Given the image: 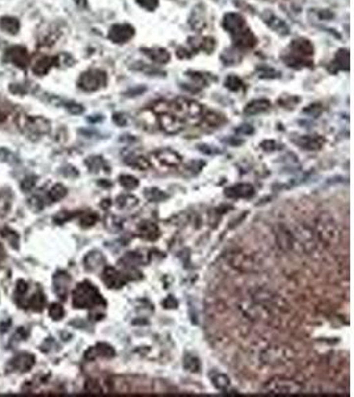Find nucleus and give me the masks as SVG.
Returning <instances> with one entry per match:
<instances>
[{
    "label": "nucleus",
    "instance_id": "nucleus-4",
    "mask_svg": "<svg viewBox=\"0 0 354 397\" xmlns=\"http://www.w3.org/2000/svg\"><path fill=\"white\" fill-rule=\"evenodd\" d=\"M106 82H108V76L105 71L100 69H89L81 74L77 85L85 92H96L100 88L106 85Z\"/></svg>",
    "mask_w": 354,
    "mask_h": 397
},
{
    "label": "nucleus",
    "instance_id": "nucleus-17",
    "mask_svg": "<svg viewBox=\"0 0 354 397\" xmlns=\"http://www.w3.org/2000/svg\"><path fill=\"white\" fill-rule=\"evenodd\" d=\"M293 142L296 143L299 147L309 150V151H317L324 146V138L318 135H303L295 139Z\"/></svg>",
    "mask_w": 354,
    "mask_h": 397
},
{
    "label": "nucleus",
    "instance_id": "nucleus-59",
    "mask_svg": "<svg viewBox=\"0 0 354 397\" xmlns=\"http://www.w3.org/2000/svg\"><path fill=\"white\" fill-rule=\"evenodd\" d=\"M9 90L15 94H24L25 92H27L24 86H20V85H18V84H14V85L9 86Z\"/></svg>",
    "mask_w": 354,
    "mask_h": 397
},
{
    "label": "nucleus",
    "instance_id": "nucleus-2",
    "mask_svg": "<svg viewBox=\"0 0 354 397\" xmlns=\"http://www.w3.org/2000/svg\"><path fill=\"white\" fill-rule=\"evenodd\" d=\"M316 236L325 245H336L340 241V231L329 214H321L316 220Z\"/></svg>",
    "mask_w": 354,
    "mask_h": 397
},
{
    "label": "nucleus",
    "instance_id": "nucleus-46",
    "mask_svg": "<svg viewBox=\"0 0 354 397\" xmlns=\"http://www.w3.org/2000/svg\"><path fill=\"white\" fill-rule=\"evenodd\" d=\"M64 314H65V311H64L63 306L60 304H52L50 306V315L54 321H60L64 317Z\"/></svg>",
    "mask_w": 354,
    "mask_h": 397
},
{
    "label": "nucleus",
    "instance_id": "nucleus-63",
    "mask_svg": "<svg viewBox=\"0 0 354 397\" xmlns=\"http://www.w3.org/2000/svg\"><path fill=\"white\" fill-rule=\"evenodd\" d=\"M99 184H101V186H106V187H112V183H105V182H100Z\"/></svg>",
    "mask_w": 354,
    "mask_h": 397
},
{
    "label": "nucleus",
    "instance_id": "nucleus-20",
    "mask_svg": "<svg viewBox=\"0 0 354 397\" xmlns=\"http://www.w3.org/2000/svg\"><path fill=\"white\" fill-rule=\"evenodd\" d=\"M349 50L348 49H340L337 52L336 57L333 60L330 65L328 67V70L330 71L332 74H336L338 70H349Z\"/></svg>",
    "mask_w": 354,
    "mask_h": 397
},
{
    "label": "nucleus",
    "instance_id": "nucleus-44",
    "mask_svg": "<svg viewBox=\"0 0 354 397\" xmlns=\"http://www.w3.org/2000/svg\"><path fill=\"white\" fill-rule=\"evenodd\" d=\"M222 60L226 65H233V64H238L240 61V57H238V53H235L231 49H227L222 54Z\"/></svg>",
    "mask_w": 354,
    "mask_h": 397
},
{
    "label": "nucleus",
    "instance_id": "nucleus-13",
    "mask_svg": "<svg viewBox=\"0 0 354 397\" xmlns=\"http://www.w3.org/2000/svg\"><path fill=\"white\" fill-rule=\"evenodd\" d=\"M224 195L229 199H251L255 195V188L251 184H235L232 187L226 188Z\"/></svg>",
    "mask_w": 354,
    "mask_h": 397
},
{
    "label": "nucleus",
    "instance_id": "nucleus-49",
    "mask_svg": "<svg viewBox=\"0 0 354 397\" xmlns=\"http://www.w3.org/2000/svg\"><path fill=\"white\" fill-rule=\"evenodd\" d=\"M36 186V176H27L22 180L20 183V188L24 192H29L33 189V187Z\"/></svg>",
    "mask_w": 354,
    "mask_h": 397
},
{
    "label": "nucleus",
    "instance_id": "nucleus-58",
    "mask_svg": "<svg viewBox=\"0 0 354 397\" xmlns=\"http://www.w3.org/2000/svg\"><path fill=\"white\" fill-rule=\"evenodd\" d=\"M261 148H264V151H274L276 148V143L275 140H264L261 143Z\"/></svg>",
    "mask_w": 354,
    "mask_h": 397
},
{
    "label": "nucleus",
    "instance_id": "nucleus-15",
    "mask_svg": "<svg viewBox=\"0 0 354 397\" xmlns=\"http://www.w3.org/2000/svg\"><path fill=\"white\" fill-rule=\"evenodd\" d=\"M232 41L235 47H238L240 49H251L257 44V39H256V36L252 33L250 28H246L244 31L233 35Z\"/></svg>",
    "mask_w": 354,
    "mask_h": 397
},
{
    "label": "nucleus",
    "instance_id": "nucleus-47",
    "mask_svg": "<svg viewBox=\"0 0 354 397\" xmlns=\"http://www.w3.org/2000/svg\"><path fill=\"white\" fill-rule=\"evenodd\" d=\"M215 47L216 41L214 40L212 37H204V39L201 40V47H199V49L204 50L206 53H211V52H214Z\"/></svg>",
    "mask_w": 354,
    "mask_h": 397
},
{
    "label": "nucleus",
    "instance_id": "nucleus-51",
    "mask_svg": "<svg viewBox=\"0 0 354 397\" xmlns=\"http://www.w3.org/2000/svg\"><path fill=\"white\" fill-rule=\"evenodd\" d=\"M85 389L92 393H100L101 392V387L96 380H88L85 384Z\"/></svg>",
    "mask_w": 354,
    "mask_h": 397
},
{
    "label": "nucleus",
    "instance_id": "nucleus-11",
    "mask_svg": "<svg viewBox=\"0 0 354 397\" xmlns=\"http://www.w3.org/2000/svg\"><path fill=\"white\" fill-rule=\"evenodd\" d=\"M5 61L14 64L19 68H25L29 64V54H28L27 49L24 47L16 45L9 48L5 52Z\"/></svg>",
    "mask_w": 354,
    "mask_h": 397
},
{
    "label": "nucleus",
    "instance_id": "nucleus-56",
    "mask_svg": "<svg viewBox=\"0 0 354 397\" xmlns=\"http://www.w3.org/2000/svg\"><path fill=\"white\" fill-rule=\"evenodd\" d=\"M29 201H31V207L35 210H43V208H44V203H43V200H41V199L39 196L32 197V199Z\"/></svg>",
    "mask_w": 354,
    "mask_h": 397
},
{
    "label": "nucleus",
    "instance_id": "nucleus-55",
    "mask_svg": "<svg viewBox=\"0 0 354 397\" xmlns=\"http://www.w3.org/2000/svg\"><path fill=\"white\" fill-rule=\"evenodd\" d=\"M162 304H163L166 308H177L178 307V301H177L173 295H169V297L162 302Z\"/></svg>",
    "mask_w": 354,
    "mask_h": 397
},
{
    "label": "nucleus",
    "instance_id": "nucleus-41",
    "mask_svg": "<svg viewBox=\"0 0 354 397\" xmlns=\"http://www.w3.org/2000/svg\"><path fill=\"white\" fill-rule=\"evenodd\" d=\"M202 121H204L207 123V125L210 126H219L220 123H223V117L219 116V114H216V113H207L206 116L202 117Z\"/></svg>",
    "mask_w": 354,
    "mask_h": 397
},
{
    "label": "nucleus",
    "instance_id": "nucleus-48",
    "mask_svg": "<svg viewBox=\"0 0 354 397\" xmlns=\"http://www.w3.org/2000/svg\"><path fill=\"white\" fill-rule=\"evenodd\" d=\"M137 4L146 9V11H149V12H152V11H155L158 8L159 0H137Z\"/></svg>",
    "mask_w": 354,
    "mask_h": 397
},
{
    "label": "nucleus",
    "instance_id": "nucleus-35",
    "mask_svg": "<svg viewBox=\"0 0 354 397\" xmlns=\"http://www.w3.org/2000/svg\"><path fill=\"white\" fill-rule=\"evenodd\" d=\"M67 188L64 187L63 184H56L53 187L51 188V191L48 192V199H50L51 203H54V201L61 200L63 197L67 196Z\"/></svg>",
    "mask_w": 354,
    "mask_h": 397
},
{
    "label": "nucleus",
    "instance_id": "nucleus-27",
    "mask_svg": "<svg viewBox=\"0 0 354 397\" xmlns=\"http://www.w3.org/2000/svg\"><path fill=\"white\" fill-rule=\"evenodd\" d=\"M54 64H56V57H41L37 60L36 63L33 64L32 71L39 77L45 76Z\"/></svg>",
    "mask_w": 354,
    "mask_h": 397
},
{
    "label": "nucleus",
    "instance_id": "nucleus-3",
    "mask_svg": "<svg viewBox=\"0 0 354 397\" xmlns=\"http://www.w3.org/2000/svg\"><path fill=\"white\" fill-rule=\"evenodd\" d=\"M18 125L23 133L31 138L36 137V135L47 134L51 130V123L43 117L19 116Z\"/></svg>",
    "mask_w": 354,
    "mask_h": 397
},
{
    "label": "nucleus",
    "instance_id": "nucleus-28",
    "mask_svg": "<svg viewBox=\"0 0 354 397\" xmlns=\"http://www.w3.org/2000/svg\"><path fill=\"white\" fill-rule=\"evenodd\" d=\"M0 28L9 35H16L20 29V22L14 16H3L0 19Z\"/></svg>",
    "mask_w": 354,
    "mask_h": 397
},
{
    "label": "nucleus",
    "instance_id": "nucleus-52",
    "mask_svg": "<svg viewBox=\"0 0 354 397\" xmlns=\"http://www.w3.org/2000/svg\"><path fill=\"white\" fill-rule=\"evenodd\" d=\"M113 122H114L117 126H125L126 123H127V118H126L125 114H122V113H114V114H113Z\"/></svg>",
    "mask_w": 354,
    "mask_h": 397
},
{
    "label": "nucleus",
    "instance_id": "nucleus-12",
    "mask_svg": "<svg viewBox=\"0 0 354 397\" xmlns=\"http://www.w3.org/2000/svg\"><path fill=\"white\" fill-rule=\"evenodd\" d=\"M152 155L155 156L161 164L166 165V167H178V165L182 163V156L178 154V152L173 151V150H169V148H162V150H158L155 151Z\"/></svg>",
    "mask_w": 354,
    "mask_h": 397
},
{
    "label": "nucleus",
    "instance_id": "nucleus-43",
    "mask_svg": "<svg viewBox=\"0 0 354 397\" xmlns=\"http://www.w3.org/2000/svg\"><path fill=\"white\" fill-rule=\"evenodd\" d=\"M133 69H135V70H139V71H144L145 74H148V76H155V74H158V76H165V73L159 70L158 68L149 67V65H145V64H142L141 67H138V65H134Z\"/></svg>",
    "mask_w": 354,
    "mask_h": 397
},
{
    "label": "nucleus",
    "instance_id": "nucleus-19",
    "mask_svg": "<svg viewBox=\"0 0 354 397\" xmlns=\"http://www.w3.org/2000/svg\"><path fill=\"white\" fill-rule=\"evenodd\" d=\"M137 233H138L139 237H142L148 241H157L159 236H161V231H159L158 225L152 223V221H142L138 225Z\"/></svg>",
    "mask_w": 354,
    "mask_h": 397
},
{
    "label": "nucleus",
    "instance_id": "nucleus-9",
    "mask_svg": "<svg viewBox=\"0 0 354 397\" xmlns=\"http://www.w3.org/2000/svg\"><path fill=\"white\" fill-rule=\"evenodd\" d=\"M102 281L109 289H121L122 286H125L129 282V277L125 273L118 272L117 269L106 266L103 269Z\"/></svg>",
    "mask_w": 354,
    "mask_h": 397
},
{
    "label": "nucleus",
    "instance_id": "nucleus-24",
    "mask_svg": "<svg viewBox=\"0 0 354 397\" xmlns=\"http://www.w3.org/2000/svg\"><path fill=\"white\" fill-rule=\"evenodd\" d=\"M141 50L152 60V63L161 64L162 65V64H167L170 61V53L166 49H163V48L154 47V48H144V49Z\"/></svg>",
    "mask_w": 354,
    "mask_h": 397
},
{
    "label": "nucleus",
    "instance_id": "nucleus-60",
    "mask_svg": "<svg viewBox=\"0 0 354 397\" xmlns=\"http://www.w3.org/2000/svg\"><path fill=\"white\" fill-rule=\"evenodd\" d=\"M210 146H206V144H201V146H199V150H201V151L202 152H206V154H214V150H210Z\"/></svg>",
    "mask_w": 354,
    "mask_h": 397
},
{
    "label": "nucleus",
    "instance_id": "nucleus-32",
    "mask_svg": "<svg viewBox=\"0 0 354 397\" xmlns=\"http://www.w3.org/2000/svg\"><path fill=\"white\" fill-rule=\"evenodd\" d=\"M28 308H31L33 311H41L45 306V295L41 291H37L36 294H33L31 298L28 299V302L25 304Z\"/></svg>",
    "mask_w": 354,
    "mask_h": 397
},
{
    "label": "nucleus",
    "instance_id": "nucleus-37",
    "mask_svg": "<svg viewBox=\"0 0 354 397\" xmlns=\"http://www.w3.org/2000/svg\"><path fill=\"white\" fill-rule=\"evenodd\" d=\"M224 86H226L227 89L232 90V92H239L240 89H243L244 84H243V81L240 80L238 76L231 74V76L227 77L226 81H224Z\"/></svg>",
    "mask_w": 354,
    "mask_h": 397
},
{
    "label": "nucleus",
    "instance_id": "nucleus-1",
    "mask_svg": "<svg viewBox=\"0 0 354 397\" xmlns=\"http://www.w3.org/2000/svg\"><path fill=\"white\" fill-rule=\"evenodd\" d=\"M72 304L75 308H94L106 306V301L100 294L96 286L92 285L89 281H84L73 290Z\"/></svg>",
    "mask_w": 354,
    "mask_h": 397
},
{
    "label": "nucleus",
    "instance_id": "nucleus-10",
    "mask_svg": "<svg viewBox=\"0 0 354 397\" xmlns=\"http://www.w3.org/2000/svg\"><path fill=\"white\" fill-rule=\"evenodd\" d=\"M223 28L227 32L231 33V36L236 35L239 32L244 31L247 27L246 19L238 12H228L224 15L223 18Z\"/></svg>",
    "mask_w": 354,
    "mask_h": 397
},
{
    "label": "nucleus",
    "instance_id": "nucleus-21",
    "mask_svg": "<svg viewBox=\"0 0 354 397\" xmlns=\"http://www.w3.org/2000/svg\"><path fill=\"white\" fill-rule=\"evenodd\" d=\"M71 283V277L65 272H57L53 276L54 293L61 299H65L68 293V286Z\"/></svg>",
    "mask_w": 354,
    "mask_h": 397
},
{
    "label": "nucleus",
    "instance_id": "nucleus-45",
    "mask_svg": "<svg viewBox=\"0 0 354 397\" xmlns=\"http://www.w3.org/2000/svg\"><path fill=\"white\" fill-rule=\"evenodd\" d=\"M3 236L8 240L9 242H11V245L14 246L15 249H18L19 248V234L15 231H12V229H9V228H4L3 229Z\"/></svg>",
    "mask_w": 354,
    "mask_h": 397
},
{
    "label": "nucleus",
    "instance_id": "nucleus-8",
    "mask_svg": "<svg viewBox=\"0 0 354 397\" xmlns=\"http://www.w3.org/2000/svg\"><path fill=\"white\" fill-rule=\"evenodd\" d=\"M134 33V27H131L130 24H114L109 29L108 37L109 40L113 41L114 44H125L133 39Z\"/></svg>",
    "mask_w": 354,
    "mask_h": 397
},
{
    "label": "nucleus",
    "instance_id": "nucleus-5",
    "mask_svg": "<svg viewBox=\"0 0 354 397\" xmlns=\"http://www.w3.org/2000/svg\"><path fill=\"white\" fill-rule=\"evenodd\" d=\"M303 389V385L295 380L276 377L264 385V391L271 393H297Z\"/></svg>",
    "mask_w": 354,
    "mask_h": 397
},
{
    "label": "nucleus",
    "instance_id": "nucleus-61",
    "mask_svg": "<svg viewBox=\"0 0 354 397\" xmlns=\"http://www.w3.org/2000/svg\"><path fill=\"white\" fill-rule=\"evenodd\" d=\"M75 3H76L77 7H80V8H86V7H88V0H75Z\"/></svg>",
    "mask_w": 354,
    "mask_h": 397
},
{
    "label": "nucleus",
    "instance_id": "nucleus-50",
    "mask_svg": "<svg viewBox=\"0 0 354 397\" xmlns=\"http://www.w3.org/2000/svg\"><path fill=\"white\" fill-rule=\"evenodd\" d=\"M321 112H323V107L320 106V105H310V106H308L304 110L305 114H309L313 118H317L321 114Z\"/></svg>",
    "mask_w": 354,
    "mask_h": 397
},
{
    "label": "nucleus",
    "instance_id": "nucleus-31",
    "mask_svg": "<svg viewBox=\"0 0 354 397\" xmlns=\"http://www.w3.org/2000/svg\"><path fill=\"white\" fill-rule=\"evenodd\" d=\"M231 263H232V266L242 269V270H252L253 266H255V263L252 262V259L247 255H242V253L240 255H233Z\"/></svg>",
    "mask_w": 354,
    "mask_h": 397
},
{
    "label": "nucleus",
    "instance_id": "nucleus-62",
    "mask_svg": "<svg viewBox=\"0 0 354 397\" xmlns=\"http://www.w3.org/2000/svg\"><path fill=\"white\" fill-rule=\"evenodd\" d=\"M4 258H5V250L4 248H3V245L0 244V262H1Z\"/></svg>",
    "mask_w": 354,
    "mask_h": 397
},
{
    "label": "nucleus",
    "instance_id": "nucleus-36",
    "mask_svg": "<svg viewBox=\"0 0 354 397\" xmlns=\"http://www.w3.org/2000/svg\"><path fill=\"white\" fill-rule=\"evenodd\" d=\"M118 180H120V184H121L122 187L125 188V189H129V191L135 189L139 186L138 179L131 176V175H121Z\"/></svg>",
    "mask_w": 354,
    "mask_h": 397
},
{
    "label": "nucleus",
    "instance_id": "nucleus-42",
    "mask_svg": "<svg viewBox=\"0 0 354 397\" xmlns=\"http://www.w3.org/2000/svg\"><path fill=\"white\" fill-rule=\"evenodd\" d=\"M211 379H212V384H214L218 389H224L229 385V379L226 375H223V374H216V375L212 376Z\"/></svg>",
    "mask_w": 354,
    "mask_h": 397
},
{
    "label": "nucleus",
    "instance_id": "nucleus-29",
    "mask_svg": "<svg viewBox=\"0 0 354 397\" xmlns=\"http://www.w3.org/2000/svg\"><path fill=\"white\" fill-rule=\"evenodd\" d=\"M125 163L130 167H134L137 170H149L150 168V162L141 155H135V154H131L130 156H126L125 158Z\"/></svg>",
    "mask_w": 354,
    "mask_h": 397
},
{
    "label": "nucleus",
    "instance_id": "nucleus-53",
    "mask_svg": "<svg viewBox=\"0 0 354 397\" xmlns=\"http://www.w3.org/2000/svg\"><path fill=\"white\" fill-rule=\"evenodd\" d=\"M72 217H73V214L68 213V212L63 210V212H60V213L54 216V221H56L57 224H63V223H65V221H68L69 219H72Z\"/></svg>",
    "mask_w": 354,
    "mask_h": 397
},
{
    "label": "nucleus",
    "instance_id": "nucleus-30",
    "mask_svg": "<svg viewBox=\"0 0 354 397\" xmlns=\"http://www.w3.org/2000/svg\"><path fill=\"white\" fill-rule=\"evenodd\" d=\"M85 164L88 165L92 172H99L100 170H105L106 172H109V167L106 164V162L103 161L102 156L94 155V156H89L88 159L85 161Z\"/></svg>",
    "mask_w": 354,
    "mask_h": 397
},
{
    "label": "nucleus",
    "instance_id": "nucleus-6",
    "mask_svg": "<svg viewBox=\"0 0 354 397\" xmlns=\"http://www.w3.org/2000/svg\"><path fill=\"white\" fill-rule=\"evenodd\" d=\"M158 123H159V127H161L166 134L170 135H175L179 134L180 131L184 129L186 126V122L178 117L174 113H162L158 116Z\"/></svg>",
    "mask_w": 354,
    "mask_h": 397
},
{
    "label": "nucleus",
    "instance_id": "nucleus-7",
    "mask_svg": "<svg viewBox=\"0 0 354 397\" xmlns=\"http://www.w3.org/2000/svg\"><path fill=\"white\" fill-rule=\"evenodd\" d=\"M289 49H291V53H289L291 56H293V57L296 58H300V60H303L305 63L310 64L309 57L313 56L314 48L313 45H312V43H310L308 39H303V37L295 39V40L291 43Z\"/></svg>",
    "mask_w": 354,
    "mask_h": 397
},
{
    "label": "nucleus",
    "instance_id": "nucleus-16",
    "mask_svg": "<svg viewBox=\"0 0 354 397\" xmlns=\"http://www.w3.org/2000/svg\"><path fill=\"white\" fill-rule=\"evenodd\" d=\"M33 366H35V356L31 353H20L18 356H15L8 364L11 370L19 371V372H27Z\"/></svg>",
    "mask_w": 354,
    "mask_h": 397
},
{
    "label": "nucleus",
    "instance_id": "nucleus-57",
    "mask_svg": "<svg viewBox=\"0 0 354 397\" xmlns=\"http://www.w3.org/2000/svg\"><path fill=\"white\" fill-rule=\"evenodd\" d=\"M236 133H238V134H243V135H251L255 133V130H253L252 126L243 125V126H240L238 130H236Z\"/></svg>",
    "mask_w": 354,
    "mask_h": 397
},
{
    "label": "nucleus",
    "instance_id": "nucleus-34",
    "mask_svg": "<svg viewBox=\"0 0 354 397\" xmlns=\"http://www.w3.org/2000/svg\"><path fill=\"white\" fill-rule=\"evenodd\" d=\"M183 367L184 370L190 371V372H199L201 371V362L195 355L187 353V355H184Z\"/></svg>",
    "mask_w": 354,
    "mask_h": 397
},
{
    "label": "nucleus",
    "instance_id": "nucleus-39",
    "mask_svg": "<svg viewBox=\"0 0 354 397\" xmlns=\"http://www.w3.org/2000/svg\"><path fill=\"white\" fill-rule=\"evenodd\" d=\"M97 220H99V216L94 212H85V213L81 214L80 224L82 228H89L97 223Z\"/></svg>",
    "mask_w": 354,
    "mask_h": 397
},
{
    "label": "nucleus",
    "instance_id": "nucleus-23",
    "mask_svg": "<svg viewBox=\"0 0 354 397\" xmlns=\"http://www.w3.org/2000/svg\"><path fill=\"white\" fill-rule=\"evenodd\" d=\"M188 23H190V27L193 28L194 31H197V32L203 31V29L206 28L207 22H206V15H204V8H203V5H198V7H195V8L193 9V12H191V16H190V20H188Z\"/></svg>",
    "mask_w": 354,
    "mask_h": 397
},
{
    "label": "nucleus",
    "instance_id": "nucleus-25",
    "mask_svg": "<svg viewBox=\"0 0 354 397\" xmlns=\"http://www.w3.org/2000/svg\"><path fill=\"white\" fill-rule=\"evenodd\" d=\"M269 107H271V102L268 99H255V101L247 103V106L244 107V114L250 117L257 116V114L269 110Z\"/></svg>",
    "mask_w": 354,
    "mask_h": 397
},
{
    "label": "nucleus",
    "instance_id": "nucleus-22",
    "mask_svg": "<svg viewBox=\"0 0 354 397\" xmlns=\"http://www.w3.org/2000/svg\"><path fill=\"white\" fill-rule=\"evenodd\" d=\"M276 238H278V245L282 250H293L297 245L293 233L289 232L285 227H280V231L276 233Z\"/></svg>",
    "mask_w": 354,
    "mask_h": 397
},
{
    "label": "nucleus",
    "instance_id": "nucleus-18",
    "mask_svg": "<svg viewBox=\"0 0 354 397\" xmlns=\"http://www.w3.org/2000/svg\"><path fill=\"white\" fill-rule=\"evenodd\" d=\"M116 355V351L114 348L108 343H97L94 347L89 348L88 351L85 352V359L86 360H94L97 356L101 357H113Z\"/></svg>",
    "mask_w": 354,
    "mask_h": 397
},
{
    "label": "nucleus",
    "instance_id": "nucleus-38",
    "mask_svg": "<svg viewBox=\"0 0 354 397\" xmlns=\"http://www.w3.org/2000/svg\"><path fill=\"white\" fill-rule=\"evenodd\" d=\"M117 204L120 208H133L138 204L137 197L131 196V195H122L117 199Z\"/></svg>",
    "mask_w": 354,
    "mask_h": 397
},
{
    "label": "nucleus",
    "instance_id": "nucleus-33",
    "mask_svg": "<svg viewBox=\"0 0 354 397\" xmlns=\"http://www.w3.org/2000/svg\"><path fill=\"white\" fill-rule=\"evenodd\" d=\"M145 197L152 203H161V201L169 199V195L158 188H149L145 191Z\"/></svg>",
    "mask_w": 354,
    "mask_h": 397
},
{
    "label": "nucleus",
    "instance_id": "nucleus-26",
    "mask_svg": "<svg viewBox=\"0 0 354 397\" xmlns=\"http://www.w3.org/2000/svg\"><path fill=\"white\" fill-rule=\"evenodd\" d=\"M84 265H85L86 270L93 272V270H97L100 266L105 265V257H103L102 253L99 252V250H93V252H90V253H88L85 256Z\"/></svg>",
    "mask_w": 354,
    "mask_h": 397
},
{
    "label": "nucleus",
    "instance_id": "nucleus-40",
    "mask_svg": "<svg viewBox=\"0 0 354 397\" xmlns=\"http://www.w3.org/2000/svg\"><path fill=\"white\" fill-rule=\"evenodd\" d=\"M27 291H28L27 282L23 281V280H19L18 283H16V291H15V301L18 302L19 299L22 298V302H19V306H22L23 299H24V295L27 294Z\"/></svg>",
    "mask_w": 354,
    "mask_h": 397
},
{
    "label": "nucleus",
    "instance_id": "nucleus-14",
    "mask_svg": "<svg viewBox=\"0 0 354 397\" xmlns=\"http://www.w3.org/2000/svg\"><path fill=\"white\" fill-rule=\"evenodd\" d=\"M261 18L264 20V23L268 25L272 31H275L278 35L285 36L289 33V27L287 25V23L284 22L282 19L278 18L276 15H274L269 11H265L264 14L261 15Z\"/></svg>",
    "mask_w": 354,
    "mask_h": 397
},
{
    "label": "nucleus",
    "instance_id": "nucleus-54",
    "mask_svg": "<svg viewBox=\"0 0 354 397\" xmlns=\"http://www.w3.org/2000/svg\"><path fill=\"white\" fill-rule=\"evenodd\" d=\"M69 110V112L72 113V114H81V113L84 112V107L81 106V105H78V103H75V102H68L67 106H65Z\"/></svg>",
    "mask_w": 354,
    "mask_h": 397
}]
</instances>
